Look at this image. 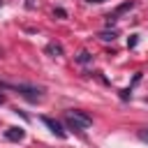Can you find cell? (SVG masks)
<instances>
[{
    "mask_svg": "<svg viewBox=\"0 0 148 148\" xmlns=\"http://www.w3.org/2000/svg\"><path fill=\"white\" fill-rule=\"evenodd\" d=\"M65 123H67V127H69V130H74V132H83L86 127H90V125H92V118H90L86 111L72 109V111H67V113H65Z\"/></svg>",
    "mask_w": 148,
    "mask_h": 148,
    "instance_id": "cell-1",
    "label": "cell"
},
{
    "mask_svg": "<svg viewBox=\"0 0 148 148\" xmlns=\"http://www.w3.org/2000/svg\"><path fill=\"white\" fill-rule=\"evenodd\" d=\"M16 92H21L28 102H39L42 99V88H37V86H28V83H14L12 86Z\"/></svg>",
    "mask_w": 148,
    "mask_h": 148,
    "instance_id": "cell-2",
    "label": "cell"
},
{
    "mask_svg": "<svg viewBox=\"0 0 148 148\" xmlns=\"http://www.w3.org/2000/svg\"><path fill=\"white\" fill-rule=\"evenodd\" d=\"M42 123H44V125H46V127H49L58 139H65V136H67V132L62 130V125H60L56 118H51V116H42Z\"/></svg>",
    "mask_w": 148,
    "mask_h": 148,
    "instance_id": "cell-3",
    "label": "cell"
},
{
    "mask_svg": "<svg viewBox=\"0 0 148 148\" xmlns=\"http://www.w3.org/2000/svg\"><path fill=\"white\" fill-rule=\"evenodd\" d=\"M23 136H25V132H23L21 127H9V130L5 132V139H7V141H21Z\"/></svg>",
    "mask_w": 148,
    "mask_h": 148,
    "instance_id": "cell-4",
    "label": "cell"
},
{
    "mask_svg": "<svg viewBox=\"0 0 148 148\" xmlns=\"http://www.w3.org/2000/svg\"><path fill=\"white\" fill-rule=\"evenodd\" d=\"M46 53L53 56V58H58V56H62V46L58 42H51V44H46Z\"/></svg>",
    "mask_w": 148,
    "mask_h": 148,
    "instance_id": "cell-5",
    "label": "cell"
},
{
    "mask_svg": "<svg viewBox=\"0 0 148 148\" xmlns=\"http://www.w3.org/2000/svg\"><path fill=\"white\" fill-rule=\"evenodd\" d=\"M116 37H118L116 30H102V32H99V39H102V42H113Z\"/></svg>",
    "mask_w": 148,
    "mask_h": 148,
    "instance_id": "cell-6",
    "label": "cell"
},
{
    "mask_svg": "<svg viewBox=\"0 0 148 148\" xmlns=\"http://www.w3.org/2000/svg\"><path fill=\"white\" fill-rule=\"evenodd\" d=\"M92 60V56L88 53V51H81L79 56H76V62H81V65H86V62H90Z\"/></svg>",
    "mask_w": 148,
    "mask_h": 148,
    "instance_id": "cell-7",
    "label": "cell"
},
{
    "mask_svg": "<svg viewBox=\"0 0 148 148\" xmlns=\"http://www.w3.org/2000/svg\"><path fill=\"white\" fill-rule=\"evenodd\" d=\"M136 44H139V35H130L127 37V49H134Z\"/></svg>",
    "mask_w": 148,
    "mask_h": 148,
    "instance_id": "cell-8",
    "label": "cell"
},
{
    "mask_svg": "<svg viewBox=\"0 0 148 148\" xmlns=\"http://www.w3.org/2000/svg\"><path fill=\"white\" fill-rule=\"evenodd\" d=\"M53 14H56L58 18H65V16H67V12H65L62 7H56V9H53Z\"/></svg>",
    "mask_w": 148,
    "mask_h": 148,
    "instance_id": "cell-9",
    "label": "cell"
},
{
    "mask_svg": "<svg viewBox=\"0 0 148 148\" xmlns=\"http://www.w3.org/2000/svg\"><path fill=\"white\" fill-rule=\"evenodd\" d=\"M139 139H141V141H148V130H143V132L139 134Z\"/></svg>",
    "mask_w": 148,
    "mask_h": 148,
    "instance_id": "cell-10",
    "label": "cell"
},
{
    "mask_svg": "<svg viewBox=\"0 0 148 148\" xmlns=\"http://www.w3.org/2000/svg\"><path fill=\"white\" fill-rule=\"evenodd\" d=\"M86 2H104V0H86Z\"/></svg>",
    "mask_w": 148,
    "mask_h": 148,
    "instance_id": "cell-11",
    "label": "cell"
},
{
    "mask_svg": "<svg viewBox=\"0 0 148 148\" xmlns=\"http://www.w3.org/2000/svg\"><path fill=\"white\" fill-rule=\"evenodd\" d=\"M2 102H5V95H2V92H0V104H2Z\"/></svg>",
    "mask_w": 148,
    "mask_h": 148,
    "instance_id": "cell-12",
    "label": "cell"
},
{
    "mask_svg": "<svg viewBox=\"0 0 148 148\" xmlns=\"http://www.w3.org/2000/svg\"><path fill=\"white\" fill-rule=\"evenodd\" d=\"M0 7H2V0H0Z\"/></svg>",
    "mask_w": 148,
    "mask_h": 148,
    "instance_id": "cell-13",
    "label": "cell"
}]
</instances>
